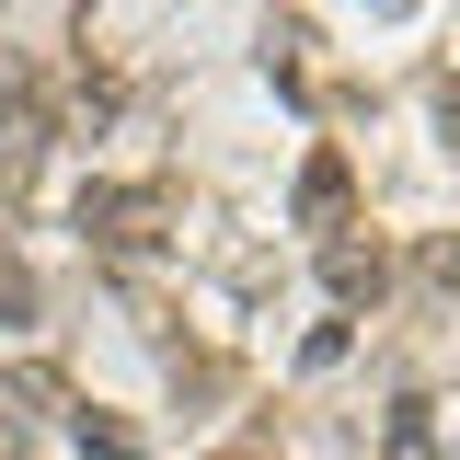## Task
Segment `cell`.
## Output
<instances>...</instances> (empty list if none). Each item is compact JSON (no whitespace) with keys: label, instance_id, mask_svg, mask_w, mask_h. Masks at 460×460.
Returning a JSON list of instances; mask_svg holds the SVG:
<instances>
[{"label":"cell","instance_id":"cell-1","mask_svg":"<svg viewBox=\"0 0 460 460\" xmlns=\"http://www.w3.org/2000/svg\"><path fill=\"white\" fill-rule=\"evenodd\" d=\"M172 219H184L172 184H81V230H93L104 253H162Z\"/></svg>","mask_w":460,"mask_h":460},{"label":"cell","instance_id":"cell-2","mask_svg":"<svg viewBox=\"0 0 460 460\" xmlns=\"http://www.w3.org/2000/svg\"><path fill=\"white\" fill-rule=\"evenodd\" d=\"M323 288L357 311V299H380V288H392V253H380V242H357V230H334V242H323Z\"/></svg>","mask_w":460,"mask_h":460},{"label":"cell","instance_id":"cell-3","mask_svg":"<svg viewBox=\"0 0 460 460\" xmlns=\"http://www.w3.org/2000/svg\"><path fill=\"white\" fill-rule=\"evenodd\" d=\"M345 208H357V162H345V150H311V162H299V219L334 230Z\"/></svg>","mask_w":460,"mask_h":460},{"label":"cell","instance_id":"cell-4","mask_svg":"<svg viewBox=\"0 0 460 460\" xmlns=\"http://www.w3.org/2000/svg\"><path fill=\"white\" fill-rule=\"evenodd\" d=\"M69 449L81 460H150V438H138L127 414H93V402H81V414H69Z\"/></svg>","mask_w":460,"mask_h":460},{"label":"cell","instance_id":"cell-5","mask_svg":"<svg viewBox=\"0 0 460 460\" xmlns=\"http://www.w3.org/2000/svg\"><path fill=\"white\" fill-rule=\"evenodd\" d=\"M380 449H392V460H426V449H438V402L402 392V402H392V426H380Z\"/></svg>","mask_w":460,"mask_h":460},{"label":"cell","instance_id":"cell-6","mask_svg":"<svg viewBox=\"0 0 460 460\" xmlns=\"http://www.w3.org/2000/svg\"><path fill=\"white\" fill-rule=\"evenodd\" d=\"M426 288H460V242H426V265H414Z\"/></svg>","mask_w":460,"mask_h":460},{"label":"cell","instance_id":"cell-7","mask_svg":"<svg viewBox=\"0 0 460 460\" xmlns=\"http://www.w3.org/2000/svg\"><path fill=\"white\" fill-rule=\"evenodd\" d=\"M0 311H12V323L35 311V277H23V265H0Z\"/></svg>","mask_w":460,"mask_h":460},{"label":"cell","instance_id":"cell-8","mask_svg":"<svg viewBox=\"0 0 460 460\" xmlns=\"http://www.w3.org/2000/svg\"><path fill=\"white\" fill-rule=\"evenodd\" d=\"M426 104H438V138H460V81H426Z\"/></svg>","mask_w":460,"mask_h":460},{"label":"cell","instance_id":"cell-9","mask_svg":"<svg viewBox=\"0 0 460 460\" xmlns=\"http://www.w3.org/2000/svg\"><path fill=\"white\" fill-rule=\"evenodd\" d=\"M0 460H23V438H12V414H0Z\"/></svg>","mask_w":460,"mask_h":460},{"label":"cell","instance_id":"cell-10","mask_svg":"<svg viewBox=\"0 0 460 460\" xmlns=\"http://www.w3.org/2000/svg\"><path fill=\"white\" fill-rule=\"evenodd\" d=\"M368 12H392V23H402V12H414V0H368Z\"/></svg>","mask_w":460,"mask_h":460},{"label":"cell","instance_id":"cell-11","mask_svg":"<svg viewBox=\"0 0 460 460\" xmlns=\"http://www.w3.org/2000/svg\"><path fill=\"white\" fill-rule=\"evenodd\" d=\"M230 460H265V449H230Z\"/></svg>","mask_w":460,"mask_h":460}]
</instances>
